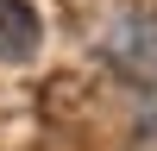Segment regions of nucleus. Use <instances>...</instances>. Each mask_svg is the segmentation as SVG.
Segmentation results:
<instances>
[{"mask_svg": "<svg viewBox=\"0 0 157 151\" xmlns=\"http://www.w3.org/2000/svg\"><path fill=\"white\" fill-rule=\"evenodd\" d=\"M44 44V25L25 0H0V63H32Z\"/></svg>", "mask_w": 157, "mask_h": 151, "instance_id": "obj_1", "label": "nucleus"}]
</instances>
